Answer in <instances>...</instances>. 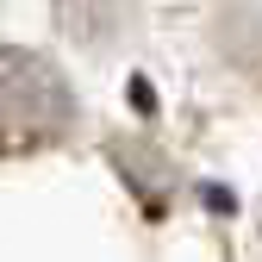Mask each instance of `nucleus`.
<instances>
[{
	"label": "nucleus",
	"mask_w": 262,
	"mask_h": 262,
	"mask_svg": "<svg viewBox=\"0 0 262 262\" xmlns=\"http://www.w3.org/2000/svg\"><path fill=\"white\" fill-rule=\"evenodd\" d=\"M75 131V88L38 50H0V150H38Z\"/></svg>",
	"instance_id": "1"
}]
</instances>
